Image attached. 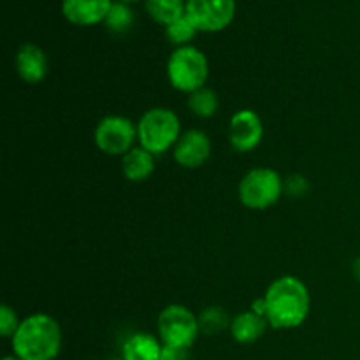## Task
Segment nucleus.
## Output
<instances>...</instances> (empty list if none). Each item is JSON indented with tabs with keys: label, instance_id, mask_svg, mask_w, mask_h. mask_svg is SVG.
Returning a JSON list of instances; mask_svg holds the SVG:
<instances>
[{
	"label": "nucleus",
	"instance_id": "nucleus-1",
	"mask_svg": "<svg viewBox=\"0 0 360 360\" xmlns=\"http://www.w3.org/2000/svg\"><path fill=\"white\" fill-rule=\"evenodd\" d=\"M267 304L266 319L273 329H297L309 316L311 295L304 281L297 276H280L264 294Z\"/></svg>",
	"mask_w": 360,
	"mask_h": 360
},
{
	"label": "nucleus",
	"instance_id": "nucleus-2",
	"mask_svg": "<svg viewBox=\"0 0 360 360\" xmlns=\"http://www.w3.org/2000/svg\"><path fill=\"white\" fill-rule=\"evenodd\" d=\"M11 343L21 360H55L62 350V329L51 315L34 313L21 320Z\"/></svg>",
	"mask_w": 360,
	"mask_h": 360
},
{
	"label": "nucleus",
	"instance_id": "nucleus-3",
	"mask_svg": "<svg viewBox=\"0 0 360 360\" xmlns=\"http://www.w3.org/2000/svg\"><path fill=\"white\" fill-rule=\"evenodd\" d=\"M181 123L178 115L169 108H151L137 122L139 146L151 155H162L176 146L181 137Z\"/></svg>",
	"mask_w": 360,
	"mask_h": 360
},
{
	"label": "nucleus",
	"instance_id": "nucleus-4",
	"mask_svg": "<svg viewBox=\"0 0 360 360\" xmlns=\"http://www.w3.org/2000/svg\"><path fill=\"white\" fill-rule=\"evenodd\" d=\"M167 77L172 88L190 95L206 86L210 77V62L195 46H181L169 56Z\"/></svg>",
	"mask_w": 360,
	"mask_h": 360
},
{
	"label": "nucleus",
	"instance_id": "nucleus-5",
	"mask_svg": "<svg viewBox=\"0 0 360 360\" xmlns=\"http://www.w3.org/2000/svg\"><path fill=\"white\" fill-rule=\"evenodd\" d=\"M283 186L280 172L271 167H255L239 181V200L248 210H267L281 199Z\"/></svg>",
	"mask_w": 360,
	"mask_h": 360
},
{
	"label": "nucleus",
	"instance_id": "nucleus-6",
	"mask_svg": "<svg viewBox=\"0 0 360 360\" xmlns=\"http://www.w3.org/2000/svg\"><path fill=\"white\" fill-rule=\"evenodd\" d=\"M157 327L162 345L167 347L192 348L200 334L199 316L183 304L165 306L158 315Z\"/></svg>",
	"mask_w": 360,
	"mask_h": 360
},
{
	"label": "nucleus",
	"instance_id": "nucleus-7",
	"mask_svg": "<svg viewBox=\"0 0 360 360\" xmlns=\"http://www.w3.org/2000/svg\"><path fill=\"white\" fill-rule=\"evenodd\" d=\"M95 146L109 157H123L137 141V125L120 115L104 116L94 132Z\"/></svg>",
	"mask_w": 360,
	"mask_h": 360
},
{
	"label": "nucleus",
	"instance_id": "nucleus-8",
	"mask_svg": "<svg viewBox=\"0 0 360 360\" xmlns=\"http://www.w3.org/2000/svg\"><path fill=\"white\" fill-rule=\"evenodd\" d=\"M185 14L199 32H220L236 16V0H186Z\"/></svg>",
	"mask_w": 360,
	"mask_h": 360
},
{
	"label": "nucleus",
	"instance_id": "nucleus-9",
	"mask_svg": "<svg viewBox=\"0 0 360 360\" xmlns=\"http://www.w3.org/2000/svg\"><path fill=\"white\" fill-rule=\"evenodd\" d=\"M229 143L238 153L255 150L264 137V123L253 109H241L234 112L229 122Z\"/></svg>",
	"mask_w": 360,
	"mask_h": 360
},
{
	"label": "nucleus",
	"instance_id": "nucleus-10",
	"mask_svg": "<svg viewBox=\"0 0 360 360\" xmlns=\"http://www.w3.org/2000/svg\"><path fill=\"white\" fill-rule=\"evenodd\" d=\"M211 139L199 129H190L181 134L174 146L176 164L185 169H199L210 160Z\"/></svg>",
	"mask_w": 360,
	"mask_h": 360
},
{
	"label": "nucleus",
	"instance_id": "nucleus-11",
	"mask_svg": "<svg viewBox=\"0 0 360 360\" xmlns=\"http://www.w3.org/2000/svg\"><path fill=\"white\" fill-rule=\"evenodd\" d=\"M111 6L112 0H62V13L69 23L91 27L105 20Z\"/></svg>",
	"mask_w": 360,
	"mask_h": 360
},
{
	"label": "nucleus",
	"instance_id": "nucleus-12",
	"mask_svg": "<svg viewBox=\"0 0 360 360\" xmlns=\"http://www.w3.org/2000/svg\"><path fill=\"white\" fill-rule=\"evenodd\" d=\"M16 70L18 76L28 84H39L48 76V56L34 42H25L16 53Z\"/></svg>",
	"mask_w": 360,
	"mask_h": 360
},
{
	"label": "nucleus",
	"instance_id": "nucleus-13",
	"mask_svg": "<svg viewBox=\"0 0 360 360\" xmlns=\"http://www.w3.org/2000/svg\"><path fill=\"white\" fill-rule=\"evenodd\" d=\"M267 326H269V322H267L266 316L257 315L250 309V311H245L232 319L231 334L236 343L252 345L266 334Z\"/></svg>",
	"mask_w": 360,
	"mask_h": 360
},
{
	"label": "nucleus",
	"instance_id": "nucleus-14",
	"mask_svg": "<svg viewBox=\"0 0 360 360\" xmlns=\"http://www.w3.org/2000/svg\"><path fill=\"white\" fill-rule=\"evenodd\" d=\"M122 172L132 183L146 181L155 172V155H151L144 148L134 146L129 153L122 157Z\"/></svg>",
	"mask_w": 360,
	"mask_h": 360
},
{
	"label": "nucleus",
	"instance_id": "nucleus-15",
	"mask_svg": "<svg viewBox=\"0 0 360 360\" xmlns=\"http://www.w3.org/2000/svg\"><path fill=\"white\" fill-rule=\"evenodd\" d=\"M164 345L148 333H137L123 343V360H160Z\"/></svg>",
	"mask_w": 360,
	"mask_h": 360
},
{
	"label": "nucleus",
	"instance_id": "nucleus-16",
	"mask_svg": "<svg viewBox=\"0 0 360 360\" xmlns=\"http://www.w3.org/2000/svg\"><path fill=\"white\" fill-rule=\"evenodd\" d=\"M186 0H146V11L157 23L171 25L185 14Z\"/></svg>",
	"mask_w": 360,
	"mask_h": 360
},
{
	"label": "nucleus",
	"instance_id": "nucleus-17",
	"mask_svg": "<svg viewBox=\"0 0 360 360\" xmlns=\"http://www.w3.org/2000/svg\"><path fill=\"white\" fill-rule=\"evenodd\" d=\"M232 320L229 319V313L221 306H207L199 315V329L206 336H217L224 333L225 329H231Z\"/></svg>",
	"mask_w": 360,
	"mask_h": 360
},
{
	"label": "nucleus",
	"instance_id": "nucleus-18",
	"mask_svg": "<svg viewBox=\"0 0 360 360\" xmlns=\"http://www.w3.org/2000/svg\"><path fill=\"white\" fill-rule=\"evenodd\" d=\"M188 108L197 118H211V116L217 115L218 108H220V101H218L217 91L206 86L193 91L188 97Z\"/></svg>",
	"mask_w": 360,
	"mask_h": 360
},
{
	"label": "nucleus",
	"instance_id": "nucleus-19",
	"mask_svg": "<svg viewBox=\"0 0 360 360\" xmlns=\"http://www.w3.org/2000/svg\"><path fill=\"white\" fill-rule=\"evenodd\" d=\"M104 23L108 30L112 32V34H125V32H129L134 25V13L129 7V4L112 2Z\"/></svg>",
	"mask_w": 360,
	"mask_h": 360
},
{
	"label": "nucleus",
	"instance_id": "nucleus-20",
	"mask_svg": "<svg viewBox=\"0 0 360 360\" xmlns=\"http://www.w3.org/2000/svg\"><path fill=\"white\" fill-rule=\"evenodd\" d=\"M197 32L199 30H197L195 25L190 21V18L186 16V14H183L181 18H178V20L172 21L171 25L165 27V35H167V39L172 44L178 46V48L188 46V42L195 37Z\"/></svg>",
	"mask_w": 360,
	"mask_h": 360
},
{
	"label": "nucleus",
	"instance_id": "nucleus-21",
	"mask_svg": "<svg viewBox=\"0 0 360 360\" xmlns=\"http://www.w3.org/2000/svg\"><path fill=\"white\" fill-rule=\"evenodd\" d=\"M20 323L21 320L18 319L16 311L11 306L2 304V308H0V334H2V338L13 340L16 330L20 329Z\"/></svg>",
	"mask_w": 360,
	"mask_h": 360
},
{
	"label": "nucleus",
	"instance_id": "nucleus-22",
	"mask_svg": "<svg viewBox=\"0 0 360 360\" xmlns=\"http://www.w3.org/2000/svg\"><path fill=\"white\" fill-rule=\"evenodd\" d=\"M160 360H190V348L179 347H162Z\"/></svg>",
	"mask_w": 360,
	"mask_h": 360
},
{
	"label": "nucleus",
	"instance_id": "nucleus-23",
	"mask_svg": "<svg viewBox=\"0 0 360 360\" xmlns=\"http://www.w3.org/2000/svg\"><path fill=\"white\" fill-rule=\"evenodd\" d=\"M252 311L257 313V315H260V316H266V313H267L266 299H264V297L255 299V301L252 302Z\"/></svg>",
	"mask_w": 360,
	"mask_h": 360
},
{
	"label": "nucleus",
	"instance_id": "nucleus-24",
	"mask_svg": "<svg viewBox=\"0 0 360 360\" xmlns=\"http://www.w3.org/2000/svg\"><path fill=\"white\" fill-rule=\"evenodd\" d=\"M352 273H354L355 280L360 281V257L354 260V264H352Z\"/></svg>",
	"mask_w": 360,
	"mask_h": 360
},
{
	"label": "nucleus",
	"instance_id": "nucleus-25",
	"mask_svg": "<svg viewBox=\"0 0 360 360\" xmlns=\"http://www.w3.org/2000/svg\"><path fill=\"white\" fill-rule=\"evenodd\" d=\"M2 360H21V359H18L16 355H9V357H4Z\"/></svg>",
	"mask_w": 360,
	"mask_h": 360
},
{
	"label": "nucleus",
	"instance_id": "nucleus-26",
	"mask_svg": "<svg viewBox=\"0 0 360 360\" xmlns=\"http://www.w3.org/2000/svg\"><path fill=\"white\" fill-rule=\"evenodd\" d=\"M116 2H123V4H132V2H137V0H116Z\"/></svg>",
	"mask_w": 360,
	"mask_h": 360
}]
</instances>
